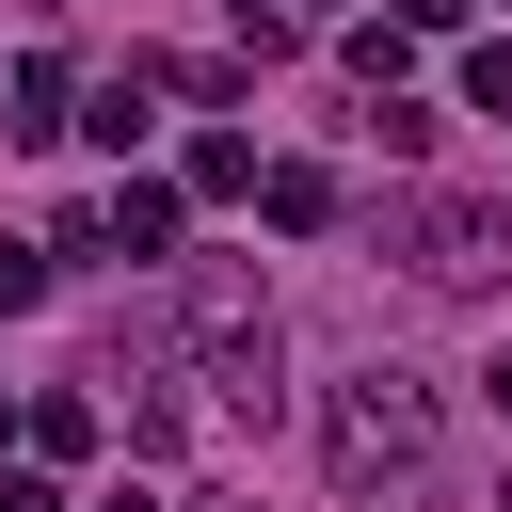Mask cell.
Listing matches in <instances>:
<instances>
[{
  "instance_id": "cell-8",
  "label": "cell",
  "mask_w": 512,
  "mask_h": 512,
  "mask_svg": "<svg viewBox=\"0 0 512 512\" xmlns=\"http://www.w3.org/2000/svg\"><path fill=\"white\" fill-rule=\"evenodd\" d=\"M480 400H496V416H512V352H496V368H480Z\"/></svg>"
},
{
  "instance_id": "cell-2",
  "label": "cell",
  "mask_w": 512,
  "mask_h": 512,
  "mask_svg": "<svg viewBox=\"0 0 512 512\" xmlns=\"http://www.w3.org/2000/svg\"><path fill=\"white\" fill-rule=\"evenodd\" d=\"M400 240H416V272H432V288H496V256H512V208H464V192H448V208H416Z\"/></svg>"
},
{
  "instance_id": "cell-3",
  "label": "cell",
  "mask_w": 512,
  "mask_h": 512,
  "mask_svg": "<svg viewBox=\"0 0 512 512\" xmlns=\"http://www.w3.org/2000/svg\"><path fill=\"white\" fill-rule=\"evenodd\" d=\"M96 240H128V256H160V240H176V192H160V176H112V208H96Z\"/></svg>"
},
{
  "instance_id": "cell-4",
  "label": "cell",
  "mask_w": 512,
  "mask_h": 512,
  "mask_svg": "<svg viewBox=\"0 0 512 512\" xmlns=\"http://www.w3.org/2000/svg\"><path fill=\"white\" fill-rule=\"evenodd\" d=\"M256 208H272V224L304 240V224H336V176H304V160H272V176H256Z\"/></svg>"
},
{
  "instance_id": "cell-6",
  "label": "cell",
  "mask_w": 512,
  "mask_h": 512,
  "mask_svg": "<svg viewBox=\"0 0 512 512\" xmlns=\"http://www.w3.org/2000/svg\"><path fill=\"white\" fill-rule=\"evenodd\" d=\"M464 16H480V0H400V32H464Z\"/></svg>"
},
{
  "instance_id": "cell-5",
  "label": "cell",
  "mask_w": 512,
  "mask_h": 512,
  "mask_svg": "<svg viewBox=\"0 0 512 512\" xmlns=\"http://www.w3.org/2000/svg\"><path fill=\"white\" fill-rule=\"evenodd\" d=\"M0 304H48V256L32 240H0Z\"/></svg>"
},
{
  "instance_id": "cell-7",
  "label": "cell",
  "mask_w": 512,
  "mask_h": 512,
  "mask_svg": "<svg viewBox=\"0 0 512 512\" xmlns=\"http://www.w3.org/2000/svg\"><path fill=\"white\" fill-rule=\"evenodd\" d=\"M464 80H480V112H512V48H480V64H464Z\"/></svg>"
},
{
  "instance_id": "cell-1",
  "label": "cell",
  "mask_w": 512,
  "mask_h": 512,
  "mask_svg": "<svg viewBox=\"0 0 512 512\" xmlns=\"http://www.w3.org/2000/svg\"><path fill=\"white\" fill-rule=\"evenodd\" d=\"M320 464H336V496L416 480V464H432V384H416V368H352V384L320 400Z\"/></svg>"
},
{
  "instance_id": "cell-9",
  "label": "cell",
  "mask_w": 512,
  "mask_h": 512,
  "mask_svg": "<svg viewBox=\"0 0 512 512\" xmlns=\"http://www.w3.org/2000/svg\"><path fill=\"white\" fill-rule=\"evenodd\" d=\"M96 512H160V496H144V480H112V496H96Z\"/></svg>"
}]
</instances>
